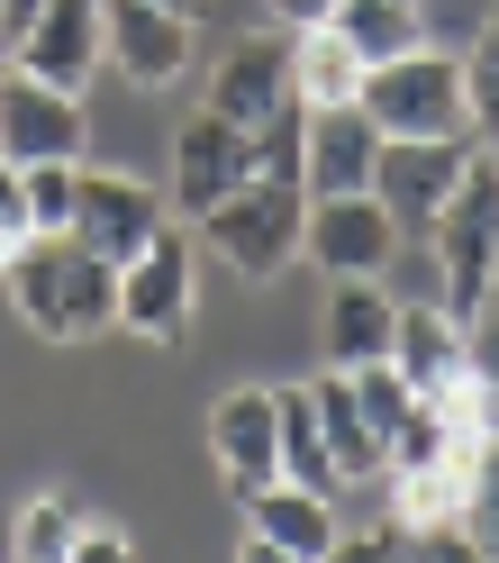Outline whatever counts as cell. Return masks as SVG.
<instances>
[{
	"label": "cell",
	"mask_w": 499,
	"mask_h": 563,
	"mask_svg": "<svg viewBox=\"0 0 499 563\" xmlns=\"http://www.w3.org/2000/svg\"><path fill=\"white\" fill-rule=\"evenodd\" d=\"M0 300L46 345H91L100 328H119V264L82 255L74 236H37L0 264Z\"/></svg>",
	"instance_id": "6da1fadb"
},
{
	"label": "cell",
	"mask_w": 499,
	"mask_h": 563,
	"mask_svg": "<svg viewBox=\"0 0 499 563\" xmlns=\"http://www.w3.org/2000/svg\"><path fill=\"white\" fill-rule=\"evenodd\" d=\"M418 245L436 255V300L454 309V319H473V309L490 300V273H499V155L490 146H473L454 200L426 219Z\"/></svg>",
	"instance_id": "7a4b0ae2"
},
{
	"label": "cell",
	"mask_w": 499,
	"mask_h": 563,
	"mask_svg": "<svg viewBox=\"0 0 499 563\" xmlns=\"http://www.w3.org/2000/svg\"><path fill=\"white\" fill-rule=\"evenodd\" d=\"M300 228H309V191L300 183H236L200 219L209 255H219L236 282H281L300 264Z\"/></svg>",
	"instance_id": "3957f363"
},
{
	"label": "cell",
	"mask_w": 499,
	"mask_h": 563,
	"mask_svg": "<svg viewBox=\"0 0 499 563\" xmlns=\"http://www.w3.org/2000/svg\"><path fill=\"white\" fill-rule=\"evenodd\" d=\"M364 119L381 136H473L463 128V55L409 46L364 74Z\"/></svg>",
	"instance_id": "277c9868"
},
{
	"label": "cell",
	"mask_w": 499,
	"mask_h": 563,
	"mask_svg": "<svg viewBox=\"0 0 499 563\" xmlns=\"http://www.w3.org/2000/svg\"><path fill=\"white\" fill-rule=\"evenodd\" d=\"M191 300H200V245L182 228H155L119 264V328L146 336V345H182L191 336Z\"/></svg>",
	"instance_id": "5b68a950"
},
{
	"label": "cell",
	"mask_w": 499,
	"mask_h": 563,
	"mask_svg": "<svg viewBox=\"0 0 499 563\" xmlns=\"http://www.w3.org/2000/svg\"><path fill=\"white\" fill-rule=\"evenodd\" d=\"M191 55H200V37H191L182 10H164V0H100V64L119 82L164 91V82L191 74Z\"/></svg>",
	"instance_id": "8992f818"
},
{
	"label": "cell",
	"mask_w": 499,
	"mask_h": 563,
	"mask_svg": "<svg viewBox=\"0 0 499 563\" xmlns=\"http://www.w3.org/2000/svg\"><path fill=\"white\" fill-rule=\"evenodd\" d=\"M82 146H91L82 91H55L0 64V164H82Z\"/></svg>",
	"instance_id": "52a82bcc"
},
{
	"label": "cell",
	"mask_w": 499,
	"mask_h": 563,
	"mask_svg": "<svg viewBox=\"0 0 499 563\" xmlns=\"http://www.w3.org/2000/svg\"><path fill=\"white\" fill-rule=\"evenodd\" d=\"M463 164H473V136H381L373 200L390 209V228H400V236H426V219L454 200Z\"/></svg>",
	"instance_id": "ba28073f"
},
{
	"label": "cell",
	"mask_w": 499,
	"mask_h": 563,
	"mask_svg": "<svg viewBox=\"0 0 499 563\" xmlns=\"http://www.w3.org/2000/svg\"><path fill=\"white\" fill-rule=\"evenodd\" d=\"M400 228L373 191H336V200H309V228H300V255L328 273V282H381L390 255H400Z\"/></svg>",
	"instance_id": "9c48e42d"
},
{
	"label": "cell",
	"mask_w": 499,
	"mask_h": 563,
	"mask_svg": "<svg viewBox=\"0 0 499 563\" xmlns=\"http://www.w3.org/2000/svg\"><path fill=\"white\" fill-rule=\"evenodd\" d=\"M155 228H164V191H146L136 173H110V164H82L74 173V228H64V236H74L82 255L127 264Z\"/></svg>",
	"instance_id": "30bf717a"
},
{
	"label": "cell",
	"mask_w": 499,
	"mask_h": 563,
	"mask_svg": "<svg viewBox=\"0 0 499 563\" xmlns=\"http://www.w3.org/2000/svg\"><path fill=\"white\" fill-rule=\"evenodd\" d=\"M236 183H255V146H245V128L219 119V110H191L182 136H173V209L200 228Z\"/></svg>",
	"instance_id": "8fae6325"
},
{
	"label": "cell",
	"mask_w": 499,
	"mask_h": 563,
	"mask_svg": "<svg viewBox=\"0 0 499 563\" xmlns=\"http://www.w3.org/2000/svg\"><path fill=\"white\" fill-rule=\"evenodd\" d=\"M209 110L236 119V128H264L273 110H291V37H281V27L236 37L219 64H209Z\"/></svg>",
	"instance_id": "7c38bea8"
},
{
	"label": "cell",
	"mask_w": 499,
	"mask_h": 563,
	"mask_svg": "<svg viewBox=\"0 0 499 563\" xmlns=\"http://www.w3.org/2000/svg\"><path fill=\"white\" fill-rule=\"evenodd\" d=\"M10 64L55 82V91H91V74H100V0H46V10L19 27Z\"/></svg>",
	"instance_id": "4fadbf2b"
},
{
	"label": "cell",
	"mask_w": 499,
	"mask_h": 563,
	"mask_svg": "<svg viewBox=\"0 0 499 563\" xmlns=\"http://www.w3.org/2000/svg\"><path fill=\"white\" fill-rule=\"evenodd\" d=\"M209 454H219V482L236 490H264L281 482V428H273V391L264 382H236V391L209 409Z\"/></svg>",
	"instance_id": "5bb4252c"
},
{
	"label": "cell",
	"mask_w": 499,
	"mask_h": 563,
	"mask_svg": "<svg viewBox=\"0 0 499 563\" xmlns=\"http://www.w3.org/2000/svg\"><path fill=\"white\" fill-rule=\"evenodd\" d=\"M373 164H381V128L364 119V100L309 110V146H300V191H309V200L373 191Z\"/></svg>",
	"instance_id": "9a60e30c"
},
{
	"label": "cell",
	"mask_w": 499,
	"mask_h": 563,
	"mask_svg": "<svg viewBox=\"0 0 499 563\" xmlns=\"http://www.w3.org/2000/svg\"><path fill=\"white\" fill-rule=\"evenodd\" d=\"M390 328H400V300H390L381 282H328V309H318V345H328V373L390 364Z\"/></svg>",
	"instance_id": "2e32d148"
},
{
	"label": "cell",
	"mask_w": 499,
	"mask_h": 563,
	"mask_svg": "<svg viewBox=\"0 0 499 563\" xmlns=\"http://www.w3.org/2000/svg\"><path fill=\"white\" fill-rule=\"evenodd\" d=\"M245 527L255 537H273L281 554H300V563H318L345 527H336V500L328 490H300V482H264V490H245Z\"/></svg>",
	"instance_id": "e0dca14e"
},
{
	"label": "cell",
	"mask_w": 499,
	"mask_h": 563,
	"mask_svg": "<svg viewBox=\"0 0 499 563\" xmlns=\"http://www.w3.org/2000/svg\"><path fill=\"white\" fill-rule=\"evenodd\" d=\"M273 428H281V482L328 490L336 500V454H328V418H318V382H281L273 391Z\"/></svg>",
	"instance_id": "ac0fdd59"
},
{
	"label": "cell",
	"mask_w": 499,
	"mask_h": 563,
	"mask_svg": "<svg viewBox=\"0 0 499 563\" xmlns=\"http://www.w3.org/2000/svg\"><path fill=\"white\" fill-rule=\"evenodd\" d=\"M291 100H300V110H336V100H364V55H354L328 19L291 27Z\"/></svg>",
	"instance_id": "d6986e66"
},
{
	"label": "cell",
	"mask_w": 499,
	"mask_h": 563,
	"mask_svg": "<svg viewBox=\"0 0 499 563\" xmlns=\"http://www.w3.org/2000/svg\"><path fill=\"white\" fill-rule=\"evenodd\" d=\"M473 454H436L418 473H381L390 482V527H463V509H473Z\"/></svg>",
	"instance_id": "ffe728a7"
},
{
	"label": "cell",
	"mask_w": 499,
	"mask_h": 563,
	"mask_svg": "<svg viewBox=\"0 0 499 563\" xmlns=\"http://www.w3.org/2000/svg\"><path fill=\"white\" fill-rule=\"evenodd\" d=\"M390 364H400L409 391H426L436 373L463 364V319L445 300H400V328H390Z\"/></svg>",
	"instance_id": "44dd1931"
},
{
	"label": "cell",
	"mask_w": 499,
	"mask_h": 563,
	"mask_svg": "<svg viewBox=\"0 0 499 563\" xmlns=\"http://www.w3.org/2000/svg\"><path fill=\"white\" fill-rule=\"evenodd\" d=\"M328 27H336L354 55H364V74H373V64H390V55H409V46H426L418 0H336Z\"/></svg>",
	"instance_id": "7402d4cb"
},
{
	"label": "cell",
	"mask_w": 499,
	"mask_h": 563,
	"mask_svg": "<svg viewBox=\"0 0 499 563\" xmlns=\"http://www.w3.org/2000/svg\"><path fill=\"white\" fill-rule=\"evenodd\" d=\"M318 418H328V454H336V482H381V437L354 418V400H345V382L328 373L318 382Z\"/></svg>",
	"instance_id": "603a6c76"
},
{
	"label": "cell",
	"mask_w": 499,
	"mask_h": 563,
	"mask_svg": "<svg viewBox=\"0 0 499 563\" xmlns=\"http://www.w3.org/2000/svg\"><path fill=\"white\" fill-rule=\"evenodd\" d=\"M74 500H64V490H37V500H27L19 518H10V563H64L74 554Z\"/></svg>",
	"instance_id": "cb8c5ba5"
},
{
	"label": "cell",
	"mask_w": 499,
	"mask_h": 563,
	"mask_svg": "<svg viewBox=\"0 0 499 563\" xmlns=\"http://www.w3.org/2000/svg\"><path fill=\"white\" fill-rule=\"evenodd\" d=\"M345 382V400H354V418H364V428L390 445V428H400V418H409V382H400V364H354V373H336Z\"/></svg>",
	"instance_id": "d4e9b609"
},
{
	"label": "cell",
	"mask_w": 499,
	"mask_h": 563,
	"mask_svg": "<svg viewBox=\"0 0 499 563\" xmlns=\"http://www.w3.org/2000/svg\"><path fill=\"white\" fill-rule=\"evenodd\" d=\"M245 146H255V183H300V146H309V110H273L264 128H245Z\"/></svg>",
	"instance_id": "484cf974"
},
{
	"label": "cell",
	"mask_w": 499,
	"mask_h": 563,
	"mask_svg": "<svg viewBox=\"0 0 499 563\" xmlns=\"http://www.w3.org/2000/svg\"><path fill=\"white\" fill-rule=\"evenodd\" d=\"M436 454H473V445H454V428L426 400H409V418L390 428V445H381V473H418V464H436Z\"/></svg>",
	"instance_id": "4316f807"
},
{
	"label": "cell",
	"mask_w": 499,
	"mask_h": 563,
	"mask_svg": "<svg viewBox=\"0 0 499 563\" xmlns=\"http://www.w3.org/2000/svg\"><path fill=\"white\" fill-rule=\"evenodd\" d=\"M463 128H473V146L499 155V55L490 46L463 55Z\"/></svg>",
	"instance_id": "83f0119b"
},
{
	"label": "cell",
	"mask_w": 499,
	"mask_h": 563,
	"mask_svg": "<svg viewBox=\"0 0 499 563\" xmlns=\"http://www.w3.org/2000/svg\"><path fill=\"white\" fill-rule=\"evenodd\" d=\"M27 173V219H37V236H64L74 228V173L82 164H19Z\"/></svg>",
	"instance_id": "f1b7e54d"
},
{
	"label": "cell",
	"mask_w": 499,
	"mask_h": 563,
	"mask_svg": "<svg viewBox=\"0 0 499 563\" xmlns=\"http://www.w3.org/2000/svg\"><path fill=\"white\" fill-rule=\"evenodd\" d=\"M390 563H481V545L463 527H400V554Z\"/></svg>",
	"instance_id": "f546056e"
},
{
	"label": "cell",
	"mask_w": 499,
	"mask_h": 563,
	"mask_svg": "<svg viewBox=\"0 0 499 563\" xmlns=\"http://www.w3.org/2000/svg\"><path fill=\"white\" fill-rule=\"evenodd\" d=\"M463 364H473V382L490 391V418H499V309H473V319H463Z\"/></svg>",
	"instance_id": "4dcf8cb0"
},
{
	"label": "cell",
	"mask_w": 499,
	"mask_h": 563,
	"mask_svg": "<svg viewBox=\"0 0 499 563\" xmlns=\"http://www.w3.org/2000/svg\"><path fill=\"white\" fill-rule=\"evenodd\" d=\"M19 245H37V219H27V173L0 164V264H10Z\"/></svg>",
	"instance_id": "1f68e13d"
},
{
	"label": "cell",
	"mask_w": 499,
	"mask_h": 563,
	"mask_svg": "<svg viewBox=\"0 0 499 563\" xmlns=\"http://www.w3.org/2000/svg\"><path fill=\"white\" fill-rule=\"evenodd\" d=\"M64 563H136V545H127V527H74Z\"/></svg>",
	"instance_id": "d6a6232c"
},
{
	"label": "cell",
	"mask_w": 499,
	"mask_h": 563,
	"mask_svg": "<svg viewBox=\"0 0 499 563\" xmlns=\"http://www.w3.org/2000/svg\"><path fill=\"white\" fill-rule=\"evenodd\" d=\"M390 554H400V527H373V537H336L318 563H390Z\"/></svg>",
	"instance_id": "836d02e7"
},
{
	"label": "cell",
	"mask_w": 499,
	"mask_h": 563,
	"mask_svg": "<svg viewBox=\"0 0 499 563\" xmlns=\"http://www.w3.org/2000/svg\"><path fill=\"white\" fill-rule=\"evenodd\" d=\"M336 0H264V19H281V27H309V19H328Z\"/></svg>",
	"instance_id": "e575fe53"
},
{
	"label": "cell",
	"mask_w": 499,
	"mask_h": 563,
	"mask_svg": "<svg viewBox=\"0 0 499 563\" xmlns=\"http://www.w3.org/2000/svg\"><path fill=\"white\" fill-rule=\"evenodd\" d=\"M236 563H300V554H281L273 537H255V527H245V545H236Z\"/></svg>",
	"instance_id": "d590c367"
},
{
	"label": "cell",
	"mask_w": 499,
	"mask_h": 563,
	"mask_svg": "<svg viewBox=\"0 0 499 563\" xmlns=\"http://www.w3.org/2000/svg\"><path fill=\"white\" fill-rule=\"evenodd\" d=\"M481 46L499 55V0H490V10H481Z\"/></svg>",
	"instance_id": "8d00e7d4"
},
{
	"label": "cell",
	"mask_w": 499,
	"mask_h": 563,
	"mask_svg": "<svg viewBox=\"0 0 499 563\" xmlns=\"http://www.w3.org/2000/svg\"><path fill=\"white\" fill-rule=\"evenodd\" d=\"M164 10H182V19H200V0H164Z\"/></svg>",
	"instance_id": "74e56055"
},
{
	"label": "cell",
	"mask_w": 499,
	"mask_h": 563,
	"mask_svg": "<svg viewBox=\"0 0 499 563\" xmlns=\"http://www.w3.org/2000/svg\"><path fill=\"white\" fill-rule=\"evenodd\" d=\"M481 309H499V273H490V300H481Z\"/></svg>",
	"instance_id": "f35d334b"
}]
</instances>
